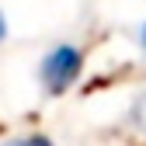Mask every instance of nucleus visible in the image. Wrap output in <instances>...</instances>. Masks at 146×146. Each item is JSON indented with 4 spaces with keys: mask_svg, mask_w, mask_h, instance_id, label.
<instances>
[{
    "mask_svg": "<svg viewBox=\"0 0 146 146\" xmlns=\"http://www.w3.org/2000/svg\"><path fill=\"white\" fill-rule=\"evenodd\" d=\"M0 146H52V139L42 136V132H31V136H14V139L0 143Z\"/></svg>",
    "mask_w": 146,
    "mask_h": 146,
    "instance_id": "7ed1b4c3",
    "label": "nucleus"
},
{
    "mask_svg": "<svg viewBox=\"0 0 146 146\" xmlns=\"http://www.w3.org/2000/svg\"><path fill=\"white\" fill-rule=\"evenodd\" d=\"M129 125L146 139V90H143V94L136 98V104H132V111H129Z\"/></svg>",
    "mask_w": 146,
    "mask_h": 146,
    "instance_id": "f03ea898",
    "label": "nucleus"
},
{
    "mask_svg": "<svg viewBox=\"0 0 146 146\" xmlns=\"http://www.w3.org/2000/svg\"><path fill=\"white\" fill-rule=\"evenodd\" d=\"M80 73H84V49L73 45V42L52 45L38 63V80L49 94H66L80 80Z\"/></svg>",
    "mask_w": 146,
    "mask_h": 146,
    "instance_id": "f257e3e1",
    "label": "nucleus"
},
{
    "mask_svg": "<svg viewBox=\"0 0 146 146\" xmlns=\"http://www.w3.org/2000/svg\"><path fill=\"white\" fill-rule=\"evenodd\" d=\"M139 49H143V52H146V25H143V28H139Z\"/></svg>",
    "mask_w": 146,
    "mask_h": 146,
    "instance_id": "39448f33",
    "label": "nucleus"
},
{
    "mask_svg": "<svg viewBox=\"0 0 146 146\" xmlns=\"http://www.w3.org/2000/svg\"><path fill=\"white\" fill-rule=\"evenodd\" d=\"M7 38V17H4V11H0V42Z\"/></svg>",
    "mask_w": 146,
    "mask_h": 146,
    "instance_id": "20e7f679",
    "label": "nucleus"
}]
</instances>
